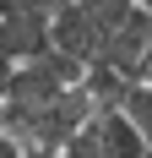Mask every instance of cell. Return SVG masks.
I'll use <instances>...</instances> for the list:
<instances>
[{
  "label": "cell",
  "mask_w": 152,
  "mask_h": 158,
  "mask_svg": "<svg viewBox=\"0 0 152 158\" xmlns=\"http://www.w3.org/2000/svg\"><path fill=\"white\" fill-rule=\"evenodd\" d=\"M0 114H6V131L27 153H60L76 131L92 126V104L82 87H65V93L38 98V104H0Z\"/></svg>",
  "instance_id": "6da1fadb"
},
{
  "label": "cell",
  "mask_w": 152,
  "mask_h": 158,
  "mask_svg": "<svg viewBox=\"0 0 152 158\" xmlns=\"http://www.w3.org/2000/svg\"><path fill=\"white\" fill-rule=\"evenodd\" d=\"M49 49L71 55L76 65H92V60H98V49H103V33L92 27V16L82 11L76 0H65L60 11L49 16Z\"/></svg>",
  "instance_id": "7a4b0ae2"
},
{
  "label": "cell",
  "mask_w": 152,
  "mask_h": 158,
  "mask_svg": "<svg viewBox=\"0 0 152 158\" xmlns=\"http://www.w3.org/2000/svg\"><path fill=\"white\" fill-rule=\"evenodd\" d=\"M147 49H152V11H130L120 22V27L103 38V49H98V60L109 65V71H120V77H136V65L147 60Z\"/></svg>",
  "instance_id": "3957f363"
},
{
  "label": "cell",
  "mask_w": 152,
  "mask_h": 158,
  "mask_svg": "<svg viewBox=\"0 0 152 158\" xmlns=\"http://www.w3.org/2000/svg\"><path fill=\"white\" fill-rule=\"evenodd\" d=\"M44 49H49V16H27V11L0 16V60L6 65H27Z\"/></svg>",
  "instance_id": "277c9868"
},
{
  "label": "cell",
  "mask_w": 152,
  "mask_h": 158,
  "mask_svg": "<svg viewBox=\"0 0 152 158\" xmlns=\"http://www.w3.org/2000/svg\"><path fill=\"white\" fill-rule=\"evenodd\" d=\"M92 136H98V153H103V158H152L147 136H141V131L130 126L120 109L92 114Z\"/></svg>",
  "instance_id": "5b68a950"
},
{
  "label": "cell",
  "mask_w": 152,
  "mask_h": 158,
  "mask_svg": "<svg viewBox=\"0 0 152 158\" xmlns=\"http://www.w3.org/2000/svg\"><path fill=\"white\" fill-rule=\"evenodd\" d=\"M125 87H130V77H120V71H109L103 60H92V65H87V77H82V93H87L92 114H103V109H120Z\"/></svg>",
  "instance_id": "8992f818"
},
{
  "label": "cell",
  "mask_w": 152,
  "mask_h": 158,
  "mask_svg": "<svg viewBox=\"0 0 152 158\" xmlns=\"http://www.w3.org/2000/svg\"><path fill=\"white\" fill-rule=\"evenodd\" d=\"M120 114L141 131V136H147V147H152V87H147V82H130V87H125Z\"/></svg>",
  "instance_id": "52a82bcc"
},
{
  "label": "cell",
  "mask_w": 152,
  "mask_h": 158,
  "mask_svg": "<svg viewBox=\"0 0 152 158\" xmlns=\"http://www.w3.org/2000/svg\"><path fill=\"white\" fill-rule=\"evenodd\" d=\"M60 158H103V153H98V136H92V126H87V131H76L71 142L60 147Z\"/></svg>",
  "instance_id": "ba28073f"
},
{
  "label": "cell",
  "mask_w": 152,
  "mask_h": 158,
  "mask_svg": "<svg viewBox=\"0 0 152 158\" xmlns=\"http://www.w3.org/2000/svg\"><path fill=\"white\" fill-rule=\"evenodd\" d=\"M0 158H33V153H27L22 142H16L11 131H0Z\"/></svg>",
  "instance_id": "9c48e42d"
},
{
  "label": "cell",
  "mask_w": 152,
  "mask_h": 158,
  "mask_svg": "<svg viewBox=\"0 0 152 158\" xmlns=\"http://www.w3.org/2000/svg\"><path fill=\"white\" fill-rule=\"evenodd\" d=\"M6 82H11V65L0 60V98H6Z\"/></svg>",
  "instance_id": "30bf717a"
},
{
  "label": "cell",
  "mask_w": 152,
  "mask_h": 158,
  "mask_svg": "<svg viewBox=\"0 0 152 158\" xmlns=\"http://www.w3.org/2000/svg\"><path fill=\"white\" fill-rule=\"evenodd\" d=\"M33 158H60V153H33Z\"/></svg>",
  "instance_id": "8fae6325"
},
{
  "label": "cell",
  "mask_w": 152,
  "mask_h": 158,
  "mask_svg": "<svg viewBox=\"0 0 152 158\" xmlns=\"http://www.w3.org/2000/svg\"><path fill=\"white\" fill-rule=\"evenodd\" d=\"M0 131H6V114H0Z\"/></svg>",
  "instance_id": "7c38bea8"
}]
</instances>
